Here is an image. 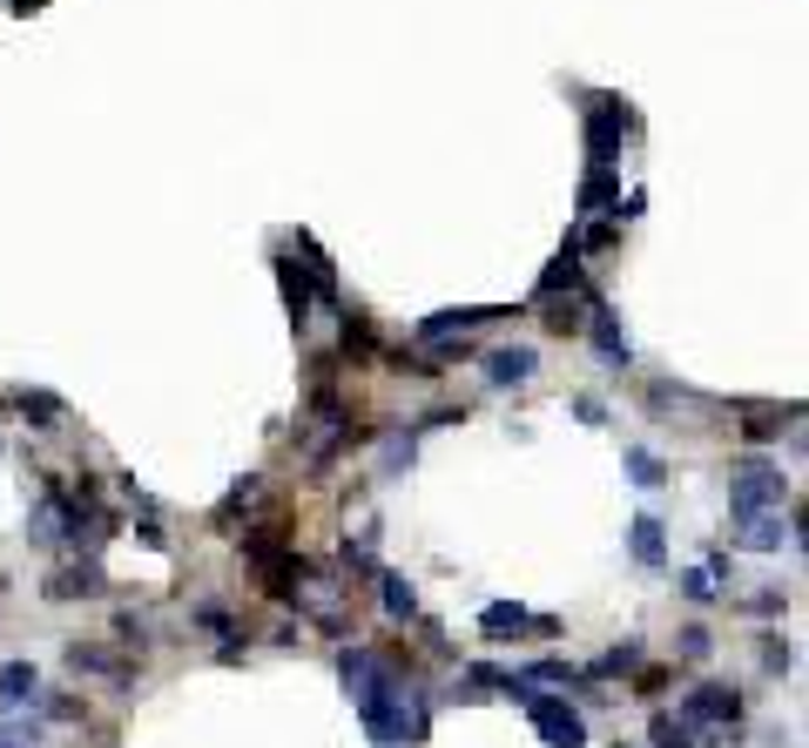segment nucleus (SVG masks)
Listing matches in <instances>:
<instances>
[{"instance_id": "obj_1", "label": "nucleus", "mask_w": 809, "mask_h": 748, "mask_svg": "<svg viewBox=\"0 0 809 748\" xmlns=\"http://www.w3.org/2000/svg\"><path fill=\"white\" fill-rule=\"evenodd\" d=\"M506 688H513V695L526 701V715L540 721V735H546L553 748H587V728H581V715H574V708H566L560 695H533L526 682H506Z\"/></svg>"}, {"instance_id": "obj_2", "label": "nucleus", "mask_w": 809, "mask_h": 748, "mask_svg": "<svg viewBox=\"0 0 809 748\" xmlns=\"http://www.w3.org/2000/svg\"><path fill=\"white\" fill-rule=\"evenodd\" d=\"M688 721H721V728H736V721H743V695L721 688V682H708V688L688 695Z\"/></svg>"}, {"instance_id": "obj_3", "label": "nucleus", "mask_w": 809, "mask_h": 748, "mask_svg": "<svg viewBox=\"0 0 809 748\" xmlns=\"http://www.w3.org/2000/svg\"><path fill=\"white\" fill-rule=\"evenodd\" d=\"M627 129H634V115H627L621 102H601V109L587 115V155H594V162H607V155H614V142H621Z\"/></svg>"}, {"instance_id": "obj_4", "label": "nucleus", "mask_w": 809, "mask_h": 748, "mask_svg": "<svg viewBox=\"0 0 809 748\" xmlns=\"http://www.w3.org/2000/svg\"><path fill=\"white\" fill-rule=\"evenodd\" d=\"M485 371H493V385H520L533 371V351H493V358H485Z\"/></svg>"}, {"instance_id": "obj_5", "label": "nucleus", "mask_w": 809, "mask_h": 748, "mask_svg": "<svg viewBox=\"0 0 809 748\" xmlns=\"http://www.w3.org/2000/svg\"><path fill=\"white\" fill-rule=\"evenodd\" d=\"M634 668H641V641H621L614 654H601V660H594V675H601V682H607V675H634Z\"/></svg>"}, {"instance_id": "obj_6", "label": "nucleus", "mask_w": 809, "mask_h": 748, "mask_svg": "<svg viewBox=\"0 0 809 748\" xmlns=\"http://www.w3.org/2000/svg\"><path fill=\"white\" fill-rule=\"evenodd\" d=\"M34 668H28V660H8V668H0V695H8V701H28L34 695Z\"/></svg>"}, {"instance_id": "obj_7", "label": "nucleus", "mask_w": 809, "mask_h": 748, "mask_svg": "<svg viewBox=\"0 0 809 748\" xmlns=\"http://www.w3.org/2000/svg\"><path fill=\"white\" fill-rule=\"evenodd\" d=\"M378 594H385V607H391V614H404V621H412V614H419V601H412V587H404V580H398V573H378Z\"/></svg>"}, {"instance_id": "obj_8", "label": "nucleus", "mask_w": 809, "mask_h": 748, "mask_svg": "<svg viewBox=\"0 0 809 748\" xmlns=\"http://www.w3.org/2000/svg\"><path fill=\"white\" fill-rule=\"evenodd\" d=\"M634 560L641 566H662V526L655 520H634Z\"/></svg>"}, {"instance_id": "obj_9", "label": "nucleus", "mask_w": 809, "mask_h": 748, "mask_svg": "<svg viewBox=\"0 0 809 748\" xmlns=\"http://www.w3.org/2000/svg\"><path fill=\"white\" fill-rule=\"evenodd\" d=\"M655 748H695L688 721H675V715H655Z\"/></svg>"}, {"instance_id": "obj_10", "label": "nucleus", "mask_w": 809, "mask_h": 748, "mask_svg": "<svg viewBox=\"0 0 809 748\" xmlns=\"http://www.w3.org/2000/svg\"><path fill=\"white\" fill-rule=\"evenodd\" d=\"M776 426H782V411H776V404H756V411H749V432H743V439H756V445H762V439H776Z\"/></svg>"}, {"instance_id": "obj_11", "label": "nucleus", "mask_w": 809, "mask_h": 748, "mask_svg": "<svg viewBox=\"0 0 809 748\" xmlns=\"http://www.w3.org/2000/svg\"><path fill=\"white\" fill-rule=\"evenodd\" d=\"M520 627H526L520 607H485V634H520Z\"/></svg>"}, {"instance_id": "obj_12", "label": "nucleus", "mask_w": 809, "mask_h": 748, "mask_svg": "<svg viewBox=\"0 0 809 748\" xmlns=\"http://www.w3.org/2000/svg\"><path fill=\"white\" fill-rule=\"evenodd\" d=\"M21 411H28V419H41V426H48V419H61V404H54L48 391H21Z\"/></svg>"}, {"instance_id": "obj_13", "label": "nucleus", "mask_w": 809, "mask_h": 748, "mask_svg": "<svg viewBox=\"0 0 809 748\" xmlns=\"http://www.w3.org/2000/svg\"><path fill=\"white\" fill-rule=\"evenodd\" d=\"M627 465H634V479H641V485H662V459H647L641 445L627 452Z\"/></svg>"}, {"instance_id": "obj_14", "label": "nucleus", "mask_w": 809, "mask_h": 748, "mask_svg": "<svg viewBox=\"0 0 809 748\" xmlns=\"http://www.w3.org/2000/svg\"><path fill=\"white\" fill-rule=\"evenodd\" d=\"M682 594H688L695 607H702V601H715V594H708V573H682Z\"/></svg>"}, {"instance_id": "obj_15", "label": "nucleus", "mask_w": 809, "mask_h": 748, "mask_svg": "<svg viewBox=\"0 0 809 748\" xmlns=\"http://www.w3.org/2000/svg\"><path fill=\"white\" fill-rule=\"evenodd\" d=\"M762 668H769V675L789 668V647H782V641H762Z\"/></svg>"}, {"instance_id": "obj_16", "label": "nucleus", "mask_w": 809, "mask_h": 748, "mask_svg": "<svg viewBox=\"0 0 809 748\" xmlns=\"http://www.w3.org/2000/svg\"><path fill=\"white\" fill-rule=\"evenodd\" d=\"M682 654H708V627H688L682 634Z\"/></svg>"}, {"instance_id": "obj_17", "label": "nucleus", "mask_w": 809, "mask_h": 748, "mask_svg": "<svg viewBox=\"0 0 809 748\" xmlns=\"http://www.w3.org/2000/svg\"><path fill=\"white\" fill-rule=\"evenodd\" d=\"M0 748H8V741H0Z\"/></svg>"}]
</instances>
